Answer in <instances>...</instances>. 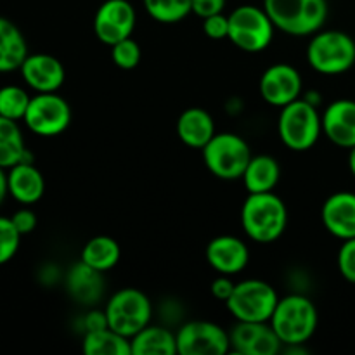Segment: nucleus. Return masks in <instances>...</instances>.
I'll list each match as a JSON object with an SVG mask.
<instances>
[{
    "instance_id": "nucleus-27",
    "label": "nucleus",
    "mask_w": 355,
    "mask_h": 355,
    "mask_svg": "<svg viewBox=\"0 0 355 355\" xmlns=\"http://www.w3.org/2000/svg\"><path fill=\"white\" fill-rule=\"evenodd\" d=\"M82 349L87 355H132L130 338L111 328L85 333Z\"/></svg>"
},
{
    "instance_id": "nucleus-34",
    "label": "nucleus",
    "mask_w": 355,
    "mask_h": 355,
    "mask_svg": "<svg viewBox=\"0 0 355 355\" xmlns=\"http://www.w3.org/2000/svg\"><path fill=\"white\" fill-rule=\"evenodd\" d=\"M10 220L16 225V229L19 231L21 236L31 234V232L35 231V227H37V215H35V211L30 210L28 207L17 210L16 214L10 217Z\"/></svg>"
},
{
    "instance_id": "nucleus-16",
    "label": "nucleus",
    "mask_w": 355,
    "mask_h": 355,
    "mask_svg": "<svg viewBox=\"0 0 355 355\" xmlns=\"http://www.w3.org/2000/svg\"><path fill=\"white\" fill-rule=\"evenodd\" d=\"M207 262L214 270L225 276L243 272L250 262V250L236 236H217L207 246Z\"/></svg>"
},
{
    "instance_id": "nucleus-14",
    "label": "nucleus",
    "mask_w": 355,
    "mask_h": 355,
    "mask_svg": "<svg viewBox=\"0 0 355 355\" xmlns=\"http://www.w3.org/2000/svg\"><path fill=\"white\" fill-rule=\"evenodd\" d=\"M231 350L239 355H276L283 352V342L270 322L238 321L229 333Z\"/></svg>"
},
{
    "instance_id": "nucleus-20",
    "label": "nucleus",
    "mask_w": 355,
    "mask_h": 355,
    "mask_svg": "<svg viewBox=\"0 0 355 355\" xmlns=\"http://www.w3.org/2000/svg\"><path fill=\"white\" fill-rule=\"evenodd\" d=\"M215 134L214 118L203 107H189L177 120V135L187 148L203 149Z\"/></svg>"
},
{
    "instance_id": "nucleus-15",
    "label": "nucleus",
    "mask_w": 355,
    "mask_h": 355,
    "mask_svg": "<svg viewBox=\"0 0 355 355\" xmlns=\"http://www.w3.org/2000/svg\"><path fill=\"white\" fill-rule=\"evenodd\" d=\"M19 71L35 92H58L66 80L64 66L51 54H28Z\"/></svg>"
},
{
    "instance_id": "nucleus-35",
    "label": "nucleus",
    "mask_w": 355,
    "mask_h": 355,
    "mask_svg": "<svg viewBox=\"0 0 355 355\" xmlns=\"http://www.w3.org/2000/svg\"><path fill=\"white\" fill-rule=\"evenodd\" d=\"M224 9L225 0H193V12L201 19L224 12Z\"/></svg>"
},
{
    "instance_id": "nucleus-38",
    "label": "nucleus",
    "mask_w": 355,
    "mask_h": 355,
    "mask_svg": "<svg viewBox=\"0 0 355 355\" xmlns=\"http://www.w3.org/2000/svg\"><path fill=\"white\" fill-rule=\"evenodd\" d=\"M7 194H9V189H7V173L3 172V168H0V207L6 201Z\"/></svg>"
},
{
    "instance_id": "nucleus-29",
    "label": "nucleus",
    "mask_w": 355,
    "mask_h": 355,
    "mask_svg": "<svg viewBox=\"0 0 355 355\" xmlns=\"http://www.w3.org/2000/svg\"><path fill=\"white\" fill-rule=\"evenodd\" d=\"M31 96L17 85H6L0 89V116L9 120H23L30 106Z\"/></svg>"
},
{
    "instance_id": "nucleus-23",
    "label": "nucleus",
    "mask_w": 355,
    "mask_h": 355,
    "mask_svg": "<svg viewBox=\"0 0 355 355\" xmlns=\"http://www.w3.org/2000/svg\"><path fill=\"white\" fill-rule=\"evenodd\" d=\"M23 162H31V156L19 125L16 120L0 116V168L9 170Z\"/></svg>"
},
{
    "instance_id": "nucleus-31",
    "label": "nucleus",
    "mask_w": 355,
    "mask_h": 355,
    "mask_svg": "<svg viewBox=\"0 0 355 355\" xmlns=\"http://www.w3.org/2000/svg\"><path fill=\"white\" fill-rule=\"evenodd\" d=\"M23 236L7 217H0V266L10 262L19 250V243Z\"/></svg>"
},
{
    "instance_id": "nucleus-4",
    "label": "nucleus",
    "mask_w": 355,
    "mask_h": 355,
    "mask_svg": "<svg viewBox=\"0 0 355 355\" xmlns=\"http://www.w3.org/2000/svg\"><path fill=\"white\" fill-rule=\"evenodd\" d=\"M279 139L291 151H309L322 134V116L311 101L297 99L281 107L277 120Z\"/></svg>"
},
{
    "instance_id": "nucleus-12",
    "label": "nucleus",
    "mask_w": 355,
    "mask_h": 355,
    "mask_svg": "<svg viewBox=\"0 0 355 355\" xmlns=\"http://www.w3.org/2000/svg\"><path fill=\"white\" fill-rule=\"evenodd\" d=\"M137 14L128 0H106L94 17V31L103 44L114 45L132 37Z\"/></svg>"
},
{
    "instance_id": "nucleus-26",
    "label": "nucleus",
    "mask_w": 355,
    "mask_h": 355,
    "mask_svg": "<svg viewBox=\"0 0 355 355\" xmlns=\"http://www.w3.org/2000/svg\"><path fill=\"white\" fill-rule=\"evenodd\" d=\"M121 248L113 238L110 236H96V238L89 239L82 250L80 260L87 263L92 269L99 270V272H106L111 270L118 262H120Z\"/></svg>"
},
{
    "instance_id": "nucleus-13",
    "label": "nucleus",
    "mask_w": 355,
    "mask_h": 355,
    "mask_svg": "<svg viewBox=\"0 0 355 355\" xmlns=\"http://www.w3.org/2000/svg\"><path fill=\"white\" fill-rule=\"evenodd\" d=\"M304 82L295 66L277 62L267 68L260 78V96L267 104L283 107L293 101L300 99Z\"/></svg>"
},
{
    "instance_id": "nucleus-36",
    "label": "nucleus",
    "mask_w": 355,
    "mask_h": 355,
    "mask_svg": "<svg viewBox=\"0 0 355 355\" xmlns=\"http://www.w3.org/2000/svg\"><path fill=\"white\" fill-rule=\"evenodd\" d=\"M236 283L231 279V276H225V274H220L217 279L211 283V295H214L217 300L220 302H227L231 298L232 291H234Z\"/></svg>"
},
{
    "instance_id": "nucleus-24",
    "label": "nucleus",
    "mask_w": 355,
    "mask_h": 355,
    "mask_svg": "<svg viewBox=\"0 0 355 355\" xmlns=\"http://www.w3.org/2000/svg\"><path fill=\"white\" fill-rule=\"evenodd\" d=\"M99 270L92 269L80 260L68 274V290L80 304H94L103 295V277Z\"/></svg>"
},
{
    "instance_id": "nucleus-2",
    "label": "nucleus",
    "mask_w": 355,
    "mask_h": 355,
    "mask_svg": "<svg viewBox=\"0 0 355 355\" xmlns=\"http://www.w3.org/2000/svg\"><path fill=\"white\" fill-rule=\"evenodd\" d=\"M276 30L291 37H312L328 19V0H263Z\"/></svg>"
},
{
    "instance_id": "nucleus-37",
    "label": "nucleus",
    "mask_w": 355,
    "mask_h": 355,
    "mask_svg": "<svg viewBox=\"0 0 355 355\" xmlns=\"http://www.w3.org/2000/svg\"><path fill=\"white\" fill-rule=\"evenodd\" d=\"M83 328H85V333L99 331V329L110 328V322H107L106 311H90L89 314L83 318Z\"/></svg>"
},
{
    "instance_id": "nucleus-8",
    "label": "nucleus",
    "mask_w": 355,
    "mask_h": 355,
    "mask_svg": "<svg viewBox=\"0 0 355 355\" xmlns=\"http://www.w3.org/2000/svg\"><path fill=\"white\" fill-rule=\"evenodd\" d=\"M277 302V291L269 283L262 279H246L236 283L225 305L236 321L269 322Z\"/></svg>"
},
{
    "instance_id": "nucleus-18",
    "label": "nucleus",
    "mask_w": 355,
    "mask_h": 355,
    "mask_svg": "<svg viewBox=\"0 0 355 355\" xmlns=\"http://www.w3.org/2000/svg\"><path fill=\"white\" fill-rule=\"evenodd\" d=\"M321 116L322 134L338 148L352 149L355 146V101H333Z\"/></svg>"
},
{
    "instance_id": "nucleus-5",
    "label": "nucleus",
    "mask_w": 355,
    "mask_h": 355,
    "mask_svg": "<svg viewBox=\"0 0 355 355\" xmlns=\"http://www.w3.org/2000/svg\"><path fill=\"white\" fill-rule=\"evenodd\" d=\"M307 61L314 71L335 76L355 64V38L340 30H321L307 45Z\"/></svg>"
},
{
    "instance_id": "nucleus-21",
    "label": "nucleus",
    "mask_w": 355,
    "mask_h": 355,
    "mask_svg": "<svg viewBox=\"0 0 355 355\" xmlns=\"http://www.w3.org/2000/svg\"><path fill=\"white\" fill-rule=\"evenodd\" d=\"M28 58V44L19 28L7 17L0 16V73L21 68Z\"/></svg>"
},
{
    "instance_id": "nucleus-25",
    "label": "nucleus",
    "mask_w": 355,
    "mask_h": 355,
    "mask_svg": "<svg viewBox=\"0 0 355 355\" xmlns=\"http://www.w3.org/2000/svg\"><path fill=\"white\" fill-rule=\"evenodd\" d=\"M132 355H175L177 338L162 326H146L130 338Z\"/></svg>"
},
{
    "instance_id": "nucleus-6",
    "label": "nucleus",
    "mask_w": 355,
    "mask_h": 355,
    "mask_svg": "<svg viewBox=\"0 0 355 355\" xmlns=\"http://www.w3.org/2000/svg\"><path fill=\"white\" fill-rule=\"evenodd\" d=\"M201 151L207 168L222 180L241 179L253 156L248 142L232 132L215 134Z\"/></svg>"
},
{
    "instance_id": "nucleus-1",
    "label": "nucleus",
    "mask_w": 355,
    "mask_h": 355,
    "mask_svg": "<svg viewBox=\"0 0 355 355\" xmlns=\"http://www.w3.org/2000/svg\"><path fill=\"white\" fill-rule=\"evenodd\" d=\"M241 225L245 234L257 243H274L288 227V208L274 191L248 193L241 207Z\"/></svg>"
},
{
    "instance_id": "nucleus-19",
    "label": "nucleus",
    "mask_w": 355,
    "mask_h": 355,
    "mask_svg": "<svg viewBox=\"0 0 355 355\" xmlns=\"http://www.w3.org/2000/svg\"><path fill=\"white\" fill-rule=\"evenodd\" d=\"M7 189L17 203L30 207L42 200L45 193V180L33 162L17 163L7 173Z\"/></svg>"
},
{
    "instance_id": "nucleus-9",
    "label": "nucleus",
    "mask_w": 355,
    "mask_h": 355,
    "mask_svg": "<svg viewBox=\"0 0 355 355\" xmlns=\"http://www.w3.org/2000/svg\"><path fill=\"white\" fill-rule=\"evenodd\" d=\"M110 328L120 335L132 338L141 329L151 324V300L135 288H123L110 298L106 305Z\"/></svg>"
},
{
    "instance_id": "nucleus-28",
    "label": "nucleus",
    "mask_w": 355,
    "mask_h": 355,
    "mask_svg": "<svg viewBox=\"0 0 355 355\" xmlns=\"http://www.w3.org/2000/svg\"><path fill=\"white\" fill-rule=\"evenodd\" d=\"M144 9L155 21L173 24L193 12V0H142Z\"/></svg>"
},
{
    "instance_id": "nucleus-17",
    "label": "nucleus",
    "mask_w": 355,
    "mask_h": 355,
    "mask_svg": "<svg viewBox=\"0 0 355 355\" xmlns=\"http://www.w3.org/2000/svg\"><path fill=\"white\" fill-rule=\"evenodd\" d=\"M322 225L335 238L347 241L355 238V193L338 191L324 201Z\"/></svg>"
},
{
    "instance_id": "nucleus-3",
    "label": "nucleus",
    "mask_w": 355,
    "mask_h": 355,
    "mask_svg": "<svg viewBox=\"0 0 355 355\" xmlns=\"http://www.w3.org/2000/svg\"><path fill=\"white\" fill-rule=\"evenodd\" d=\"M269 322L283 342V347L304 345L318 329V307L304 295H288L279 298Z\"/></svg>"
},
{
    "instance_id": "nucleus-7",
    "label": "nucleus",
    "mask_w": 355,
    "mask_h": 355,
    "mask_svg": "<svg viewBox=\"0 0 355 355\" xmlns=\"http://www.w3.org/2000/svg\"><path fill=\"white\" fill-rule=\"evenodd\" d=\"M274 23L263 7L239 6L229 14V38L241 51L263 52L274 38Z\"/></svg>"
},
{
    "instance_id": "nucleus-32",
    "label": "nucleus",
    "mask_w": 355,
    "mask_h": 355,
    "mask_svg": "<svg viewBox=\"0 0 355 355\" xmlns=\"http://www.w3.org/2000/svg\"><path fill=\"white\" fill-rule=\"evenodd\" d=\"M336 263L343 279L355 284V238L343 241L338 250Z\"/></svg>"
},
{
    "instance_id": "nucleus-39",
    "label": "nucleus",
    "mask_w": 355,
    "mask_h": 355,
    "mask_svg": "<svg viewBox=\"0 0 355 355\" xmlns=\"http://www.w3.org/2000/svg\"><path fill=\"white\" fill-rule=\"evenodd\" d=\"M349 168H350V173L354 175L355 179V146L352 149H349Z\"/></svg>"
},
{
    "instance_id": "nucleus-11",
    "label": "nucleus",
    "mask_w": 355,
    "mask_h": 355,
    "mask_svg": "<svg viewBox=\"0 0 355 355\" xmlns=\"http://www.w3.org/2000/svg\"><path fill=\"white\" fill-rule=\"evenodd\" d=\"M175 338L180 355H225L231 350L229 333L210 321L186 322Z\"/></svg>"
},
{
    "instance_id": "nucleus-30",
    "label": "nucleus",
    "mask_w": 355,
    "mask_h": 355,
    "mask_svg": "<svg viewBox=\"0 0 355 355\" xmlns=\"http://www.w3.org/2000/svg\"><path fill=\"white\" fill-rule=\"evenodd\" d=\"M141 45L132 37L111 45V58H113V62L120 69H125V71H130V69L137 68L139 62H141Z\"/></svg>"
},
{
    "instance_id": "nucleus-33",
    "label": "nucleus",
    "mask_w": 355,
    "mask_h": 355,
    "mask_svg": "<svg viewBox=\"0 0 355 355\" xmlns=\"http://www.w3.org/2000/svg\"><path fill=\"white\" fill-rule=\"evenodd\" d=\"M203 31L211 40H225L229 38V16L224 12L214 14L203 19Z\"/></svg>"
},
{
    "instance_id": "nucleus-22",
    "label": "nucleus",
    "mask_w": 355,
    "mask_h": 355,
    "mask_svg": "<svg viewBox=\"0 0 355 355\" xmlns=\"http://www.w3.org/2000/svg\"><path fill=\"white\" fill-rule=\"evenodd\" d=\"M281 179V166L269 155L252 156L241 180L248 193H269L276 189Z\"/></svg>"
},
{
    "instance_id": "nucleus-10",
    "label": "nucleus",
    "mask_w": 355,
    "mask_h": 355,
    "mask_svg": "<svg viewBox=\"0 0 355 355\" xmlns=\"http://www.w3.org/2000/svg\"><path fill=\"white\" fill-rule=\"evenodd\" d=\"M23 121L40 137H55L71 123V107L59 94L37 92L31 97Z\"/></svg>"
}]
</instances>
